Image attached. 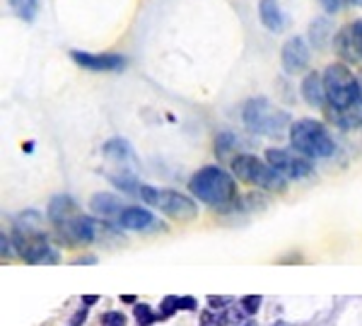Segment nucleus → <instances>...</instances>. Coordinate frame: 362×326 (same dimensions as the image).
Listing matches in <instances>:
<instances>
[{
    "instance_id": "f257e3e1",
    "label": "nucleus",
    "mask_w": 362,
    "mask_h": 326,
    "mask_svg": "<svg viewBox=\"0 0 362 326\" xmlns=\"http://www.w3.org/2000/svg\"><path fill=\"white\" fill-rule=\"evenodd\" d=\"M191 196H196L201 203L213 208H232L237 203V179L235 174H230L227 170L218 165H208L203 170H198L189 182Z\"/></svg>"
},
{
    "instance_id": "f03ea898",
    "label": "nucleus",
    "mask_w": 362,
    "mask_h": 326,
    "mask_svg": "<svg viewBox=\"0 0 362 326\" xmlns=\"http://www.w3.org/2000/svg\"><path fill=\"white\" fill-rule=\"evenodd\" d=\"M39 213L27 211L20 215L17 227L13 232V244L15 252L27 261V264H56L58 254L51 247L49 237L39 230Z\"/></svg>"
},
{
    "instance_id": "7ed1b4c3",
    "label": "nucleus",
    "mask_w": 362,
    "mask_h": 326,
    "mask_svg": "<svg viewBox=\"0 0 362 326\" xmlns=\"http://www.w3.org/2000/svg\"><path fill=\"white\" fill-rule=\"evenodd\" d=\"M242 121L251 133H256V136H268V138L283 136V131H290V126H293L290 114L276 107V104L271 100H266V97H251V100L244 102Z\"/></svg>"
},
{
    "instance_id": "20e7f679",
    "label": "nucleus",
    "mask_w": 362,
    "mask_h": 326,
    "mask_svg": "<svg viewBox=\"0 0 362 326\" xmlns=\"http://www.w3.org/2000/svg\"><path fill=\"white\" fill-rule=\"evenodd\" d=\"M290 145L309 160H326L336 153V141L331 138L329 128L317 119H300L288 131Z\"/></svg>"
},
{
    "instance_id": "39448f33",
    "label": "nucleus",
    "mask_w": 362,
    "mask_h": 326,
    "mask_svg": "<svg viewBox=\"0 0 362 326\" xmlns=\"http://www.w3.org/2000/svg\"><path fill=\"white\" fill-rule=\"evenodd\" d=\"M324 87H326V100H329L326 107L331 109H350L362 102L360 78L343 61L326 66Z\"/></svg>"
},
{
    "instance_id": "423d86ee",
    "label": "nucleus",
    "mask_w": 362,
    "mask_h": 326,
    "mask_svg": "<svg viewBox=\"0 0 362 326\" xmlns=\"http://www.w3.org/2000/svg\"><path fill=\"white\" fill-rule=\"evenodd\" d=\"M232 174L242 182L256 186V189H266L273 194H283L288 189V179L283 174H278L266 160L249 153H239L232 157Z\"/></svg>"
},
{
    "instance_id": "0eeeda50",
    "label": "nucleus",
    "mask_w": 362,
    "mask_h": 326,
    "mask_svg": "<svg viewBox=\"0 0 362 326\" xmlns=\"http://www.w3.org/2000/svg\"><path fill=\"white\" fill-rule=\"evenodd\" d=\"M140 201L157 208L167 218L179 220V223H189L198 215V203L191 196H184L174 189H155V186L143 184L140 186Z\"/></svg>"
},
{
    "instance_id": "6e6552de",
    "label": "nucleus",
    "mask_w": 362,
    "mask_h": 326,
    "mask_svg": "<svg viewBox=\"0 0 362 326\" xmlns=\"http://www.w3.org/2000/svg\"><path fill=\"white\" fill-rule=\"evenodd\" d=\"M266 162L273 167L278 174H283L285 179H307L314 174L312 160L305 155H300L297 150H285V148H268L266 150Z\"/></svg>"
},
{
    "instance_id": "1a4fd4ad",
    "label": "nucleus",
    "mask_w": 362,
    "mask_h": 326,
    "mask_svg": "<svg viewBox=\"0 0 362 326\" xmlns=\"http://www.w3.org/2000/svg\"><path fill=\"white\" fill-rule=\"evenodd\" d=\"M70 61L92 73H121L128 66V58L121 54H92L78 49L70 51Z\"/></svg>"
},
{
    "instance_id": "9d476101",
    "label": "nucleus",
    "mask_w": 362,
    "mask_h": 326,
    "mask_svg": "<svg viewBox=\"0 0 362 326\" xmlns=\"http://www.w3.org/2000/svg\"><path fill=\"white\" fill-rule=\"evenodd\" d=\"M309 58H312V49L305 37H290L280 49V66L288 75L305 73L309 68Z\"/></svg>"
},
{
    "instance_id": "9b49d317",
    "label": "nucleus",
    "mask_w": 362,
    "mask_h": 326,
    "mask_svg": "<svg viewBox=\"0 0 362 326\" xmlns=\"http://www.w3.org/2000/svg\"><path fill=\"white\" fill-rule=\"evenodd\" d=\"M331 49H334V54L341 58L343 63H353V66H358L362 63V49L358 44V37H355L353 32V25L341 27L338 32L334 34V42H331Z\"/></svg>"
},
{
    "instance_id": "f8f14e48",
    "label": "nucleus",
    "mask_w": 362,
    "mask_h": 326,
    "mask_svg": "<svg viewBox=\"0 0 362 326\" xmlns=\"http://www.w3.org/2000/svg\"><path fill=\"white\" fill-rule=\"evenodd\" d=\"M116 225H119L121 230H133V232H145V230H150V227L165 230V225L157 223V218L148 208H140V206H126L119 218H116Z\"/></svg>"
},
{
    "instance_id": "ddd939ff",
    "label": "nucleus",
    "mask_w": 362,
    "mask_h": 326,
    "mask_svg": "<svg viewBox=\"0 0 362 326\" xmlns=\"http://www.w3.org/2000/svg\"><path fill=\"white\" fill-rule=\"evenodd\" d=\"M80 215V208H78V203H75L73 196H68V194H58L51 199L49 203V208H46V218L51 220V225H56V230L58 227H63V225H68L73 218H78Z\"/></svg>"
},
{
    "instance_id": "4468645a",
    "label": "nucleus",
    "mask_w": 362,
    "mask_h": 326,
    "mask_svg": "<svg viewBox=\"0 0 362 326\" xmlns=\"http://www.w3.org/2000/svg\"><path fill=\"white\" fill-rule=\"evenodd\" d=\"M300 92H302V100L314 109H326V104H329V100H326V87H324V73L309 71L302 78Z\"/></svg>"
},
{
    "instance_id": "2eb2a0df",
    "label": "nucleus",
    "mask_w": 362,
    "mask_h": 326,
    "mask_svg": "<svg viewBox=\"0 0 362 326\" xmlns=\"http://www.w3.org/2000/svg\"><path fill=\"white\" fill-rule=\"evenodd\" d=\"M259 20L271 34H283L288 27V15L280 0H259Z\"/></svg>"
},
{
    "instance_id": "dca6fc26",
    "label": "nucleus",
    "mask_w": 362,
    "mask_h": 326,
    "mask_svg": "<svg viewBox=\"0 0 362 326\" xmlns=\"http://www.w3.org/2000/svg\"><path fill=\"white\" fill-rule=\"evenodd\" d=\"M90 208L92 213L97 215V218L102 220H109V218H119L121 211H124V201L119 199V196L109 194V191H99V194H95L90 199Z\"/></svg>"
},
{
    "instance_id": "f3484780",
    "label": "nucleus",
    "mask_w": 362,
    "mask_h": 326,
    "mask_svg": "<svg viewBox=\"0 0 362 326\" xmlns=\"http://www.w3.org/2000/svg\"><path fill=\"white\" fill-rule=\"evenodd\" d=\"M102 155L107 157V160H112L116 162V165H136V153H133V148H131V143L126 141V138H112V141H107L104 143V148H102Z\"/></svg>"
},
{
    "instance_id": "a211bd4d",
    "label": "nucleus",
    "mask_w": 362,
    "mask_h": 326,
    "mask_svg": "<svg viewBox=\"0 0 362 326\" xmlns=\"http://www.w3.org/2000/svg\"><path fill=\"white\" fill-rule=\"evenodd\" d=\"M307 34H309V44L314 49H324L329 42H334V25L329 22V17H317V20H312Z\"/></svg>"
},
{
    "instance_id": "6ab92c4d",
    "label": "nucleus",
    "mask_w": 362,
    "mask_h": 326,
    "mask_svg": "<svg viewBox=\"0 0 362 326\" xmlns=\"http://www.w3.org/2000/svg\"><path fill=\"white\" fill-rule=\"evenodd\" d=\"M13 13L25 22H34L39 15V0H10Z\"/></svg>"
},
{
    "instance_id": "aec40b11",
    "label": "nucleus",
    "mask_w": 362,
    "mask_h": 326,
    "mask_svg": "<svg viewBox=\"0 0 362 326\" xmlns=\"http://www.w3.org/2000/svg\"><path fill=\"white\" fill-rule=\"evenodd\" d=\"M227 324V314L225 310H215V307H210L201 314V326H225Z\"/></svg>"
},
{
    "instance_id": "412c9836",
    "label": "nucleus",
    "mask_w": 362,
    "mask_h": 326,
    "mask_svg": "<svg viewBox=\"0 0 362 326\" xmlns=\"http://www.w3.org/2000/svg\"><path fill=\"white\" fill-rule=\"evenodd\" d=\"M237 145V138L232 136V133H220L218 138H215V155H227L230 150H235Z\"/></svg>"
},
{
    "instance_id": "4be33fe9",
    "label": "nucleus",
    "mask_w": 362,
    "mask_h": 326,
    "mask_svg": "<svg viewBox=\"0 0 362 326\" xmlns=\"http://www.w3.org/2000/svg\"><path fill=\"white\" fill-rule=\"evenodd\" d=\"M133 314H136L140 326H150V324H155V319H157L153 310H150V305H143V302H138V305L133 307Z\"/></svg>"
},
{
    "instance_id": "5701e85b",
    "label": "nucleus",
    "mask_w": 362,
    "mask_h": 326,
    "mask_svg": "<svg viewBox=\"0 0 362 326\" xmlns=\"http://www.w3.org/2000/svg\"><path fill=\"white\" fill-rule=\"evenodd\" d=\"M174 312H179V298L177 295H167V298L162 300V307H160V314H157V317L167 319V317H172Z\"/></svg>"
},
{
    "instance_id": "b1692460",
    "label": "nucleus",
    "mask_w": 362,
    "mask_h": 326,
    "mask_svg": "<svg viewBox=\"0 0 362 326\" xmlns=\"http://www.w3.org/2000/svg\"><path fill=\"white\" fill-rule=\"evenodd\" d=\"M239 305H242V310L247 314H256V312H259V307H261V298H259V295H244Z\"/></svg>"
},
{
    "instance_id": "393cba45",
    "label": "nucleus",
    "mask_w": 362,
    "mask_h": 326,
    "mask_svg": "<svg viewBox=\"0 0 362 326\" xmlns=\"http://www.w3.org/2000/svg\"><path fill=\"white\" fill-rule=\"evenodd\" d=\"M102 326H126V317L121 312H107L102 317Z\"/></svg>"
},
{
    "instance_id": "a878e982",
    "label": "nucleus",
    "mask_w": 362,
    "mask_h": 326,
    "mask_svg": "<svg viewBox=\"0 0 362 326\" xmlns=\"http://www.w3.org/2000/svg\"><path fill=\"white\" fill-rule=\"evenodd\" d=\"M319 3H321V8H324L326 15H336L338 10H341L343 0H319Z\"/></svg>"
},
{
    "instance_id": "bb28decb",
    "label": "nucleus",
    "mask_w": 362,
    "mask_h": 326,
    "mask_svg": "<svg viewBox=\"0 0 362 326\" xmlns=\"http://www.w3.org/2000/svg\"><path fill=\"white\" fill-rule=\"evenodd\" d=\"M13 247H15L13 237H8L3 232V235H0V252H3V259H5V256H13Z\"/></svg>"
},
{
    "instance_id": "cd10ccee",
    "label": "nucleus",
    "mask_w": 362,
    "mask_h": 326,
    "mask_svg": "<svg viewBox=\"0 0 362 326\" xmlns=\"http://www.w3.org/2000/svg\"><path fill=\"white\" fill-rule=\"evenodd\" d=\"M227 302H230V298H215V295H210V298H208V305L215 307V310H225Z\"/></svg>"
},
{
    "instance_id": "c85d7f7f",
    "label": "nucleus",
    "mask_w": 362,
    "mask_h": 326,
    "mask_svg": "<svg viewBox=\"0 0 362 326\" xmlns=\"http://www.w3.org/2000/svg\"><path fill=\"white\" fill-rule=\"evenodd\" d=\"M179 310L194 312L196 310V300L194 298H179Z\"/></svg>"
},
{
    "instance_id": "c756f323",
    "label": "nucleus",
    "mask_w": 362,
    "mask_h": 326,
    "mask_svg": "<svg viewBox=\"0 0 362 326\" xmlns=\"http://www.w3.org/2000/svg\"><path fill=\"white\" fill-rule=\"evenodd\" d=\"M121 302H126V305H138V298L136 295H121Z\"/></svg>"
},
{
    "instance_id": "7c9ffc66",
    "label": "nucleus",
    "mask_w": 362,
    "mask_h": 326,
    "mask_svg": "<svg viewBox=\"0 0 362 326\" xmlns=\"http://www.w3.org/2000/svg\"><path fill=\"white\" fill-rule=\"evenodd\" d=\"M83 302H85V305H95V302H99V298H97V295H85Z\"/></svg>"
},
{
    "instance_id": "2f4dec72",
    "label": "nucleus",
    "mask_w": 362,
    "mask_h": 326,
    "mask_svg": "<svg viewBox=\"0 0 362 326\" xmlns=\"http://www.w3.org/2000/svg\"><path fill=\"white\" fill-rule=\"evenodd\" d=\"M350 5H358V8H362V0H348Z\"/></svg>"
},
{
    "instance_id": "473e14b6",
    "label": "nucleus",
    "mask_w": 362,
    "mask_h": 326,
    "mask_svg": "<svg viewBox=\"0 0 362 326\" xmlns=\"http://www.w3.org/2000/svg\"><path fill=\"white\" fill-rule=\"evenodd\" d=\"M358 78H360V90H362V71L358 73Z\"/></svg>"
},
{
    "instance_id": "72a5a7b5",
    "label": "nucleus",
    "mask_w": 362,
    "mask_h": 326,
    "mask_svg": "<svg viewBox=\"0 0 362 326\" xmlns=\"http://www.w3.org/2000/svg\"><path fill=\"white\" fill-rule=\"evenodd\" d=\"M244 326H256V324H244Z\"/></svg>"
},
{
    "instance_id": "f704fd0d",
    "label": "nucleus",
    "mask_w": 362,
    "mask_h": 326,
    "mask_svg": "<svg viewBox=\"0 0 362 326\" xmlns=\"http://www.w3.org/2000/svg\"><path fill=\"white\" fill-rule=\"evenodd\" d=\"M276 326H283V324H276Z\"/></svg>"
}]
</instances>
